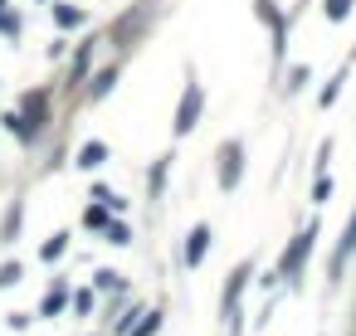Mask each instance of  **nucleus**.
<instances>
[{"label": "nucleus", "mask_w": 356, "mask_h": 336, "mask_svg": "<svg viewBox=\"0 0 356 336\" xmlns=\"http://www.w3.org/2000/svg\"><path fill=\"white\" fill-rule=\"evenodd\" d=\"M195 112H200V83H190V88H186V98H181L176 132H190V127H195Z\"/></svg>", "instance_id": "1"}, {"label": "nucleus", "mask_w": 356, "mask_h": 336, "mask_svg": "<svg viewBox=\"0 0 356 336\" xmlns=\"http://www.w3.org/2000/svg\"><path fill=\"white\" fill-rule=\"evenodd\" d=\"M220 161H225V166H220V186L230 190V186L239 181V142H225V151H220Z\"/></svg>", "instance_id": "2"}, {"label": "nucleus", "mask_w": 356, "mask_h": 336, "mask_svg": "<svg viewBox=\"0 0 356 336\" xmlns=\"http://www.w3.org/2000/svg\"><path fill=\"white\" fill-rule=\"evenodd\" d=\"M313 239H318L313 229H308V234H298V244H293V249L283 254V273H298V268H302V258H308V249H313Z\"/></svg>", "instance_id": "3"}, {"label": "nucleus", "mask_w": 356, "mask_h": 336, "mask_svg": "<svg viewBox=\"0 0 356 336\" xmlns=\"http://www.w3.org/2000/svg\"><path fill=\"white\" fill-rule=\"evenodd\" d=\"M205 244H210V224H200V229L190 234V244H186V263H190V268L205 258Z\"/></svg>", "instance_id": "4"}, {"label": "nucleus", "mask_w": 356, "mask_h": 336, "mask_svg": "<svg viewBox=\"0 0 356 336\" xmlns=\"http://www.w3.org/2000/svg\"><path fill=\"white\" fill-rule=\"evenodd\" d=\"M249 278V268H234V278H230V293H225V307H234V298H239V283Z\"/></svg>", "instance_id": "5"}, {"label": "nucleus", "mask_w": 356, "mask_h": 336, "mask_svg": "<svg viewBox=\"0 0 356 336\" xmlns=\"http://www.w3.org/2000/svg\"><path fill=\"white\" fill-rule=\"evenodd\" d=\"M103 156H108V151H103V146H98V142L78 151V161H83V166H98V161H103Z\"/></svg>", "instance_id": "6"}, {"label": "nucleus", "mask_w": 356, "mask_h": 336, "mask_svg": "<svg viewBox=\"0 0 356 336\" xmlns=\"http://www.w3.org/2000/svg\"><path fill=\"white\" fill-rule=\"evenodd\" d=\"M157 322H162V312H151V317H146V322H142L132 336H151V331H157Z\"/></svg>", "instance_id": "7"}, {"label": "nucleus", "mask_w": 356, "mask_h": 336, "mask_svg": "<svg viewBox=\"0 0 356 336\" xmlns=\"http://www.w3.org/2000/svg\"><path fill=\"white\" fill-rule=\"evenodd\" d=\"M346 5H351V0H327V15H332V20H342V15H346Z\"/></svg>", "instance_id": "8"}]
</instances>
